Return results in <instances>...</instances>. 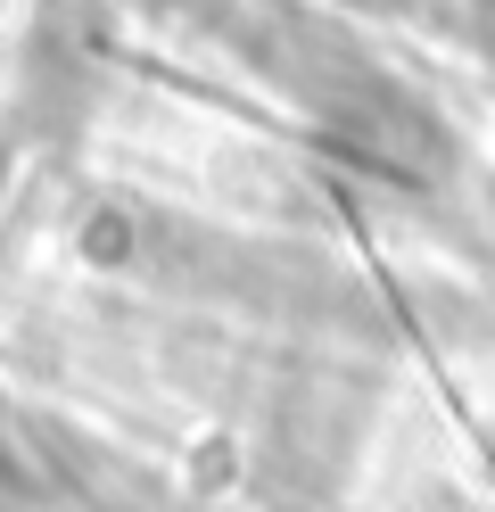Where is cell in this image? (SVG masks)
Segmentation results:
<instances>
[{"mask_svg": "<svg viewBox=\"0 0 495 512\" xmlns=\"http://www.w3.org/2000/svg\"><path fill=\"white\" fill-rule=\"evenodd\" d=\"M347 9H388V17H405V9H421V0H347Z\"/></svg>", "mask_w": 495, "mask_h": 512, "instance_id": "cell-1", "label": "cell"}]
</instances>
